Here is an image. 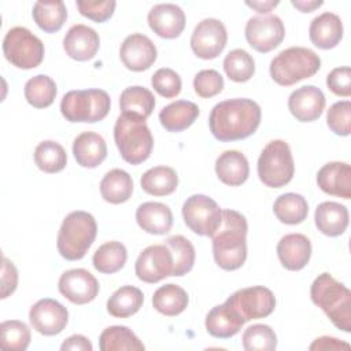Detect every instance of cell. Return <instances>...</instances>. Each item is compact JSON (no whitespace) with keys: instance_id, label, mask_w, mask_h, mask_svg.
Returning a JSON list of instances; mask_svg holds the SVG:
<instances>
[{"instance_id":"43","label":"cell","mask_w":351,"mask_h":351,"mask_svg":"<svg viewBox=\"0 0 351 351\" xmlns=\"http://www.w3.org/2000/svg\"><path fill=\"white\" fill-rule=\"evenodd\" d=\"M32 340L29 326L19 319H7L0 324V346L3 350L25 351Z\"/></svg>"},{"instance_id":"13","label":"cell","mask_w":351,"mask_h":351,"mask_svg":"<svg viewBox=\"0 0 351 351\" xmlns=\"http://www.w3.org/2000/svg\"><path fill=\"white\" fill-rule=\"evenodd\" d=\"M228 32L225 25L215 18L202 19L191 36V48L193 53L204 60L215 59L226 47Z\"/></svg>"},{"instance_id":"16","label":"cell","mask_w":351,"mask_h":351,"mask_svg":"<svg viewBox=\"0 0 351 351\" xmlns=\"http://www.w3.org/2000/svg\"><path fill=\"white\" fill-rule=\"evenodd\" d=\"M58 289L69 302L86 304L95 300L100 285L90 271L85 269H70L59 277Z\"/></svg>"},{"instance_id":"22","label":"cell","mask_w":351,"mask_h":351,"mask_svg":"<svg viewBox=\"0 0 351 351\" xmlns=\"http://www.w3.org/2000/svg\"><path fill=\"white\" fill-rule=\"evenodd\" d=\"M319 189L328 195L351 199V166L346 162H329L317 173Z\"/></svg>"},{"instance_id":"12","label":"cell","mask_w":351,"mask_h":351,"mask_svg":"<svg viewBox=\"0 0 351 351\" xmlns=\"http://www.w3.org/2000/svg\"><path fill=\"white\" fill-rule=\"evenodd\" d=\"M244 33L250 47L261 53H267L282 43L285 27L277 15H256L248 19Z\"/></svg>"},{"instance_id":"40","label":"cell","mask_w":351,"mask_h":351,"mask_svg":"<svg viewBox=\"0 0 351 351\" xmlns=\"http://www.w3.org/2000/svg\"><path fill=\"white\" fill-rule=\"evenodd\" d=\"M25 99L34 108L49 107L56 97V84L45 74H38L27 80L25 84Z\"/></svg>"},{"instance_id":"19","label":"cell","mask_w":351,"mask_h":351,"mask_svg":"<svg viewBox=\"0 0 351 351\" xmlns=\"http://www.w3.org/2000/svg\"><path fill=\"white\" fill-rule=\"evenodd\" d=\"M151 30L162 38H176L185 29V12L173 3L154 5L147 16Z\"/></svg>"},{"instance_id":"39","label":"cell","mask_w":351,"mask_h":351,"mask_svg":"<svg viewBox=\"0 0 351 351\" xmlns=\"http://www.w3.org/2000/svg\"><path fill=\"white\" fill-rule=\"evenodd\" d=\"M33 156L36 166L41 171L49 174L62 171L67 165V155L64 148L53 140H44L38 143Z\"/></svg>"},{"instance_id":"54","label":"cell","mask_w":351,"mask_h":351,"mask_svg":"<svg viewBox=\"0 0 351 351\" xmlns=\"http://www.w3.org/2000/svg\"><path fill=\"white\" fill-rule=\"evenodd\" d=\"M291 4L298 8L300 12H313L314 10L319 8L324 1L321 0H291Z\"/></svg>"},{"instance_id":"3","label":"cell","mask_w":351,"mask_h":351,"mask_svg":"<svg viewBox=\"0 0 351 351\" xmlns=\"http://www.w3.org/2000/svg\"><path fill=\"white\" fill-rule=\"evenodd\" d=\"M310 298L337 329L351 332V292L344 284L329 273H321L311 284Z\"/></svg>"},{"instance_id":"15","label":"cell","mask_w":351,"mask_h":351,"mask_svg":"<svg viewBox=\"0 0 351 351\" xmlns=\"http://www.w3.org/2000/svg\"><path fill=\"white\" fill-rule=\"evenodd\" d=\"M29 321L33 329L40 335L55 336L66 328L69 322V311L58 300L44 298L30 307Z\"/></svg>"},{"instance_id":"27","label":"cell","mask_w":351,"mask_h":351,"mask_svg":"<svg viewBox=\"0 0 351 351\" xmlns=\"http://www.w3.org/2000/svg\"><path fill=\"white\" fill-rule=\"evenodd\" d=\"M137 225L149 234H165L173 226V213L159 202H145L136 210Z\"/></svg>"},{"instance_id":"10","label":"cell","mask_w":351,"mask_h":351,"mask_svg":"<svg viewBox=\"0 0 351 351\" xmlns=\"http://www.w3.org/2000/svg\"><path fill=\"white\" fill-rule=\"evenodd\" d=\"M185 225L199 236H213L222 218V210L217 202L206 195H192L182 204Z\"/></svg>"},{"instance_id":"37","label":"cell","mask_w":351,"mask_h":351,"mask_svg":"<svg viewBox=\"0 0 351 351\" xmlns=\"http://www.w3.org/2000/svg\"><path fill=\"white\" fill-rule=\"evenodd\" d=\"M99 348L101 351H141L145 347L128 326L112 325L100 333Z\"/></svg>"},{"instance_id":"53","label":"cell","mask_w":351,"mask_h":351,"mask_svg":"<svg viewBox=\"0 0 351 351\" xmlns=\"http://www.w3.org/2000/svg\"><path fill=\"white\" fill-rule=\"evenodd\" d=\"M245 5H248L250 8L255 10L259 14H269L274 7L278 5V1H273V0H265V1H245Z\"/></svg>"},{"instance_id":"38","label":"cell","mask_w":351,"mask_h":351,"mask_svg":"<svg viewBox=\"0 0 351 351\" xmlns=\"http://www.w3.org/2000/svg\"><path fill=\"white\" fill-rule=\"evenodd\" d=\"M128 259L126 247L121 241H107L101 244L93 254V267L103 274L119 271Z\"/></svg>"},{"instance_id":"41","label":"cell","mask_w":351,"mask_h":351,"mask_svg":"<svg viewBox=\"0 0 351 351\" xmlns=\"http://www.w3.org/2000/svg\"><path fill=\"white\" fill-rule=\"evenodd\" d=\"M163 244L170 250L173 255V276L182 277L188 274L195 265V247L193 244L184 236H171L163 241Z\"/></svg>"},{"instance_id":"21","label":"cell","mask_w":351,"mask_h":351,"mask_svg":"<svg viewBox=\"0 0 351 351\" xmlns=\"http://www.w3.org/2000/svg\"><path fill=\"white\" fill-rule=\"evenodd\" d=\"M277 256L287 270H302L310 262L311 243L308 237L302 233L285 234L277 244Z\"/></svg>"},{"instance_id":"14","label":"cell","mask_w":351,"mask_h":351,"mask_svg":"<svg viewBox=\"0 0 351 351\" xmlns=\"http://www.w3.org/2000/svg\"><path fill=\"white\" fill-rule=\"evenodd\" d=\"M173 255L165 244H154L140 252L134 263L138 280L147 284H156L173 276Z\"/></svg>"},{"instance_id":"51","label":"cell","mask_w":351,"mask_h":351,"mask_svg":"<svg viewBox=\"0 0 351 351\" xmlns=\"http://www.w3.org/2000/svg\"><path fill=\"white\" fill-rule=\"evenodd\" d=\"M311 351H326V350H335V351H341V350H350V344L346 341H341L336 337L330 336H321L315 339L310 347Z\"/></svg>"},{"instance_id":"31","label":"cell","mask_w":351,"mask_h":351,"mask_svg":"<svg viewBox=\"0 0 351 351\" xmlns=\"http://www.w3.org/2000/svg\"><path fill=\"white\" fill-rule=\"evenodd\" d=\"M101 197L111 204H121L130 199L133 193V180L128 171L112 169L100 181Z\"/></svg>"},{"instance_id":"24","label":"cell","mask_w":351,"mask_h":351,"mask_svg":"<svg viewBox=\"0 0 351 351\" xmlns=\"http://www.w3.org/2000/svg\"><path fill=\"white\" fill-rule=\"evenodd\" d=\"M308 36L317 48L332 49L343 38V22L335 12H322L311 21Z\"/></svg>"},{"instance_id":"23","label":"cell","mask_w":351,"mask_h":351,"mask_svg":"<svg viewBox=\"0 0 351 351\" xmlns=\"http://www.w3.org/2000/svg\"><path fill=\"white\" fill-rule=\"evenodd\" d=\"M245 324L244 318L226 300L213 307L206 315V330L217 339H229L239 333Z\"/></svg>"},{"instance_id":"2","label":"cell","mask_w":351,"mask_h":351,"mask_svg":"<svg viewBox=\"0 0 351 351\" xmlns=\"http://www.w3.org/2000/svg\"><path fill=\"white\" fill-rule=\"evenodd\" d=\"M247 219L234 210H222V218L213 237L215 263L226 270L240 269L247 259Z\"/></svg>"},{"instance_id":"6","label":"cell","mask_w":351,"mask_h":351,"mask_svg":"<svg viewBox=\"0 0 351 351\" xmlns=\"http://www.w3.org/2000/svg\"><path fill=\"white\" fill-rule=\"evenodd\" d=\"M114 141L122 159L130 165L145 162L154 148V137L145 121L119 115L114 126Z\"/></svg>"},{"instance_id":"29","label":"cell","mask_w":351,"mask_h":351,"mask_svg":"<svg viewBox=\"0 0 351 351\" xmlns=\"http://www.w3.org/2000/svg\"><path fill=\"white\" fill-rule=\"evenodd\" d=\"M314 221L317 229L322 234L337 237L346 232L350 215L346 206L337 202H322L315 208Z\"/></svg>"},{"instance_id":"35","label":"cell","mask_w":351,"mask_h":351,"mask_svg":"<svg viewBox=\"0 0 351 351\" xmlns=\"http://www.w3.org/2000/svg\"><path fill=\"white\" fill-rule=\"evenodd\" d=\"M273 211L277 219L285 225L302 223L308 214L307 200L293 192L280 195L273 204Z\"/></svg>"},{"instance_id":"5","label":"cell","mask_w":351,"mask_h":351,"mask_svg":"<svg viewBox=\"0 0 351 351\" xmlns=\"http://www.w3.org/2000/svg\"><path fill=\"white\" fill-rule=\"evenodd\" d=\"M321 67L319 56L310 48L291 47L276 55L269 66L270 77L281 86H291L313 77Z\"/></svg>"},{"instance_id":"20","label":"cell","mask_w":351,"mask_h":351,"mask_svg":"<svg viewBox=\"0 0 351 351\" xmlns=\"http://www.w3.org/2000/svg\"><path fill=\"white\" fill-rule=\"evenodd\" d=\"M99 47L100 37L96 30L82 23L73 25L63 38V49L66 55L78 62L95 58Z\"/></svg>"},{"instance_id":"42","label":"cell","mask_w":351,"mask_h":351,"mask_svg":"<svg viewBox=\"0 0 351 351\" xmlns=\"http://www.w3.org/2000/svg\"><path fill=\"white\" fill-rule=\"evenodd\" d=\"M223 70L229 80L247 82L255 74V60L243 48L232 49L223 59Z\"/></svg>"},{"instance_id":"36","label":"cell","mask_w":351,"mask_h":351,"mask_svg":"<svg viewBox=\"0 0 351 351\" xmlns=\"http://www.w3.org/2000/svg\"><path fill=\"white\" fill-rule=\"evenodd\" d=\"M36 25L45 33H56L67 19L66 4L56 1H36L32 11Z\"/></svg>"},{"instance_id":"46","label":"cell","mask_w":351,"mask_h":351,"mask_svg":"<svg viewBox=\"0 0 351 351\" xmlns=\"http://www.w3.org/2000/svg\"><path fill=\"white\" fill-rule=\"evenodd\" d=\"M326 123L337 136H348L351 133V101L340 100L332 104L326 112Z\"/></svg>"},{"instance_id":"34","label":"cell","mask_w":351,"mask_h":351,"mask_svg":"<svg viewBox=\"0 0 351 351\" xmlns=\"http://www.w3.org/2000/svg\"><path fill=\"white\" fill-rule=\"evenodd\" d=\"M143 302L144 295L137 287L123 285L107 300V311L115 318H128L141 308Z\"/></svg>"},{"instance_id":"18","label":"cell","mask_w":351,"mask_h":351,"mask_svg":"<svg viewBox=\"0 0 351 351\" xmlns=\"http://www.w3.org/2000/svg\"><path fill=\"white\" fill-rule=\"evenodd\" d=\"M325 95L314 85H304L295 89L288 97V110L299 122L318 119L325 108Z\"/></svg>"},{"instance_id":"11","label":"cell","mask_w":351,"mask_h":351,"mask_svg":"<svg viewBox=\"0 0 351 351\" xmlns=\"http://www.w3.org/2000/svg\"><path fill=\"white\" fill-rule=\"evenodd\" d=\"M226 302L233 306L244 321L269 317L276 308V298L266 287L241 288L232 293Z\"/></svg>"},{"instance_id":"1","label":"cell","mask_w":351,"mask_h":351,"mask_svg":"<svg viewBox=\"0 0 351 351\" xmlns=\"http://www.w3.org/2000/svg\"><path fill=\"white\" fill-rule=\"evenodd\" d=\"M262 111L256 101L245 97L215 104L208 117L211 134L219 141H237L250 137L261 125Z\"/></svg>"},{"instance_id":"30","label":"cell","mask_w":351,"mask_h":351,"mask_svg":"<svg viewBox=\"0 0 351 351\" xmlns=\"http://www.w3.org/2000/svg\"><path fill=\"white\" fill-rule=\"evenodd\" d=\"M200 110L197 104L189 100H176L165 106L159 112L160 125L173 133L188 129L199 117Z\"/></svg>"},{"instance_id":"28","label":"cell","mask_w":351,"mask_h":351,"mask_svg":"<svg viewBox=\"0 0 351 351\" xmlns=\"http://www.w3.org/2000/svg\"><path fill=\"white\" fill-rule=\"evenodd\" d=\"M215 173L221 182L229 186L244 184L250 176V165L244 154L236 149L223 151L215 160Z\"/></svg>"},{"instance_id":"44","label":"cell","mask_w":351,"mask_h":351,"mask_svg":"<svg viewBox=\"0 0 351 351\" xmlns=\"http://www.w3.org/2000/svg\"><path fill=\"white\" fill-rule=\"evenodd\" d=\"M245 351H273L277 347V336L274 330L265 324L248 326L241 337Z\"/></svg>"},{"instance_id":"4","label":"cell","mask_w":351,"mask_h":351,"mask_svg":"<svg viewBox=\"0 0 351 351\" xmlns=\"http://www.w3.org/2000/svg\"><path fill=\"white\" fill-rule=\"evenodd\" d=\"M97 234V223L92 214L77 210L67 214L59 228L56 247L67 261L82 259Z\"/></svg>"},{"instance_id":"17","label":"cell","mask_w":351,"mask_h":351,"mask_svg":"<svg viewBox=\"0 0 351 351\" xmlns=\"http://www.w3.org/2000/svg\"><path fill=\"white\" fill-rule=\"evenodd\" d=\"M158 51L149 37L141 33L129 34L119 48L123 66L132 71L148 70L156 60Z\"/></svg>"},{"instance_id":"45","label":"cell","mask_w":351,"mask_h":351,"mask_svg":"<svg viewBox=\"0 0 351 351\" xmlns=\"http://www.w3.org/2000/svg\"><path fill=\"white\" fill-rule=\"evenodd\" d=\"M151 85L154 90L162 97L173 99L180 95L182 82L178 73H176L173 69L162 67L154 73L151 78Z\"/></svg>"},{"instance_id":"52","label":"cell","mask_w":351,"mask_h":351,"mask_svg":"<svg viewBox=\"0 0 351 351\" xmlns=\"http://www.w3.org/2000/svg\"><path fill=\"white\" fill-rule=\"evenodd\" d=\"M62 351H92V343L89 341L88 337L82 336V335H73L70 337H67L62 346H60Z\"/></svg>"},{"instance_id":"25","label":"cell","mask_w":351,"mask_h":351,"mask_svg":"<svg viewBox=\"0 0 351 351\" xmlns=\"http://www.w3.org/2000/svg\"><path fill=\"white\" fill-rule=\"evenodd\" d=\"M73 155L81 167L95 169L107 158L106 140L95 132H82L73 141Z\"/></svg>"},{"instance_id":"9","label":"cell","mask_w":351,"mask_h":351,"mask_svg":"<svg viewBox=\"0 0 351 351\" xmlns=\"http://www.w3.org/2000/svg\"><path fill=\"white\" fill-rule=\"evenodd\" d=\"M3 53L15 67L30 70L41 64L45 53L43 41L23 26L11 27L3 40Z\"/></svg>"},{"instance_id":"26","label":"cell","mask_w":351,"mask_h":351,"mask_svg":"<svg viewBox=\"0 0 351 351\" xmlns=\"http://www.w3.org/2000/svg\"><path fill=\"white\" fill-rule=\"evenodd\" d=\"M121 115L134 121H145L155 108L154 93L140 85L128 86L119 97Z\"/></svg>"},{"instance_id":"33","label":"cell","mask_w":351,"mask_h":351,"mask_svg":"<svg viewBox=\"0 0 351 351\" xmlns=\"http://www.w3.org/2000/svg\"><path fill=\"white\" fill-rule=\"evenodd\" d=\"M140 185L148 195L167 196L177 189L178 176L173 167L155 166L141 176Z\"/></svg>"},{"instance_id":"7","label":"cell","mask_w":351,"mask_h":351,"mask_svg":"<svg viewBox=\"0 0 351 351\" xmlns=\"http://www.w3.org/2000/svg\"><path fill=\"white\" fill-rule=\"evenodd\" d=\"M110 107L111 99L103 89L70 90L60 100V112L69 122H99L107 117Z\"/></svg>"},{"instance_id":"47","label":"cell","mask_w":351,"mask_h":351,"mask_svg":"<svg viewBox=\"0 0 351 351\" xmlns=\"http://www.w3.org/2000/svg\"><path fill=\"white\" fill-rule=\"evenodd\" d=\"M193 89L197 96L210 99L223 89V78L217 70H200L193 78Z\"/></svg>"},{"instance_id":"50","label":"cell","mask_w":351,"mask_h":351,"mask_svg":"<svg viewBox=\"0 0 351 351\" xmlns=\"http://www.w3.org/2000/svg\"><path fill=\"white\" fill-rule=\"evenodd\" d=\"M18 287V270L15 265L5 256H3L1 266V292L0 298L5 299L15 292Z\"/></svg>"},{"instance_id":"48","label":"cell","mask_w":351,"mask_h":351,"mask_svg":"<svg viewBox=\"0 0 351 351\" xmlns=\"http://www.w3.org/2000/svg\"><path fill=\"white\" fill-rule=\"evenodd\" d=\"M77 8L80 14L88 19H92L96 23H103L108 21L117 7L114 0L104 1H90V0H77Z\"/></svg>"},{"instance_id":"8","label":"cell","mask_w":351,"mask_h":351,"mask_svg":"<svg viewBox=\"0 0 351 351\" xmlns=\"http://www.w3.org/2000/svg\"><path fill=\"white\" fill-rule=\"evenodd\" d=\"M259 180L269 188H282L291 182L295 163L291 148L284 140H273L265 145L258 159Z\"/></svg>"},{"instance_id":"32","label":"cell","mask_w":351,"mask_h":351,"mask_svg":"<svg viewBox=\"0 0 351 351\" xmlns=\"http://www.w3.org/2000/svg\"><path fill=\"white\" fill-rule=\"evenodd\" d=\"M188 303L189 298L186 291L177 284H165L159 287L152 296L154 308L166 317L180 315L188 307Z\"/></svg>"},{"instance_id":"49","label":"cell","mask_w":351,"mask_h":351,"mask_svg":"<svg viewBox=\"0 0 351 351\" xmlns=\"http://www.w3.org/2000/svg\"><path fill=\"white\" fill-rule=\"evenodd\" d=\"M326 85L330 92L341 97L351 96V69L348 66L336 67L326 75Z\"/></svg>"}]
</instances>
